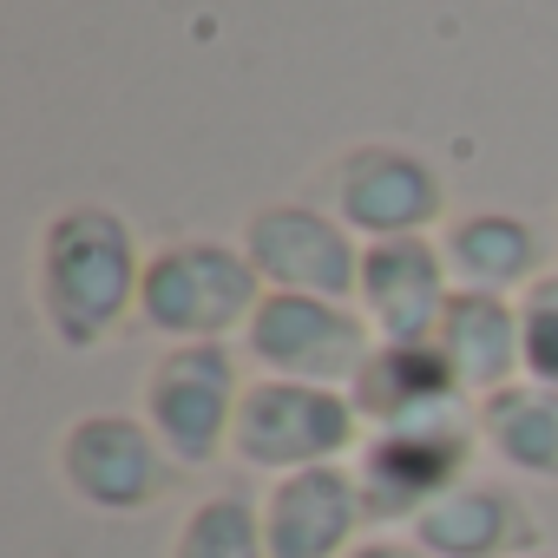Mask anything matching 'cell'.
Masks as SVG:
<instances>
[{"mask_svg":"<svg viewBox=\"0 0 558 558\" xmlns=\"http://www.w3.org/2000/svg\"><path fill=\"white\" fill-rule=\"evenodd\" d=\"M145 250L112 204H66L40 223L34 243V303L60 349L86 355L138 316Z\"/></svg>","mask_w":558,"mask_h":558,"instance_id":"1","label":"cell"},{"mask_svg":"<svg viewBox=\"0 0 558 558\" xmlns=\"http://www.w3.org/2000/svg\"><path fill=\"white\" fill-rule=\"evenodd\" d=\"M263 276L243 256V243L217 236H178L145 256V283H138V323L151 336L178 342H230L250 329L263 303Z\"/></svg>","mask_w":558,"mask_h":558,"instance_id":"2","label":"cell"},{"mask_svg":"<svg viewBox=\"0 0 558 558\" xmlns=\"http://www.w3.org/2000/svg\"><path fill=\"white\" fill-rule=\"evenodd\" d=\"M368 427L349 401V388H316V381H283L256 375L243 388L236 427H230V460L243 473H310V466H349L362 453Z\"/></svg>","mask_w":558,"mask_h":558,"instance_id":"3","label":"cell"},{"mask_svg":"<svg viewBox=\"0 0 558 558\" xmlns=\"http://www.w3.org/2000/svg\"><path fill=\"white\" fill-rule=\"evenodd\" d=\"M316 204L336 210L362 243L427 236L447 223V178L434 171L427 151L368 138L329 158V171L316 178Z\"/></svg>","mask_w":558,"mask_h":558,"instance_id":"4","label":"cell"},{"mask_svg":"<svg viewBox=\"0 0 558 558\" xmlns=\"http://www.w3.org/2000/svg\"><path fill=\"white\" fill-rule=\"evenodd\" d=\"M473 453H480L473 408L466 414H440V421L375 427L362 440V453L349 460L355 480H362L368 525H414L434 499H447L460 480H473Z\"/></svg>","mask_w":558,"mask_h":558,"instance_id":"5","label":"cell"},{"mask_svg":"<svg viewBox=\"0 0 558 558\" xmlns=\"http://www.w3.org/2000/svg\"><path fill=\"white\" fill-rule=\"evenodd\" d=\"M243 368L230 342H178L138 388V414L165 440L171 466H210L230 453V427L243 408Z\"/></svg>","mask_w":558,"mask_h":558,"instance_id":"6","label":"cell"},{"mask_svg":"<svg viewBox=\"0 0 558 558\" xmlns=\"http://www.w3.org/2000/svg\"><path fill=\"white\" fill-rule=\"evenodd\" d=\"M53 473L66 486L73 506L106 512V519H132L145 506L165 499L171 486V453L151 434L145 414H119V408H93L73 414L53 440Z\"/></svg>","mask_w":558,"mask_h":558,"instance_id":"7","label":"cell"},{"mask_svg":"<svg viewBox=\"0 0 558 558\" xmlns=\"http://www.w3.org/2000/svg\"><path fill=\"white\" fill-rule=\"evenodd\" d=\"M236 349L250 355V368L283 375V381H316V388H355L362 362L375 355V329L355 303H329V296H283L269 290L250 316V329L236 336Z\"/></svg>","mask_w":558,"mask_h":558,"instance_id":"8","label":"cell"},{"mask_svg":"<svg viewBox=\"0 0 558 558\" xmlns=\"http://www.w3.org/2000/svg\"><path fill=\"white\" fill-rule=\"evenodd\" d=\"M243 256L256 263L263 290L283 296H329V303H355L362 283V236L323 210L316 197H283L243 217Z\"/></svg>","mask_w":558,"mask_h":558,"instance_id":"9","label":"cell"},{"mask_svg":"<svg viewBox=\"0 0 558 558\" xmlns=\"http://www.w3.org/2000/svg\"><path fill=\"white\" fill-rule=\"evenodd\" d=\"M453 303V269L434 236H388L362 243L355 310L368 316L375 342H434Z\"/></svg>","mask_w":558,"mask_h":558,"instance_id":"10","label":"cell"},{"mask_svg":"<svg viewBox=\"0 0 558 558\" xmlns=\"http://www.w3.org/2000/svg\"><path fill=\"white\" fill-rule=\"evenodd\" d=\"M368 538V506L355 466L283 473L263 493V545L269 558H349Z\"/></svg>","mask_w":558,"mask_h":558,"instance_id":"11","label":"cell"},{"mask_svg":"<svg viewBox=\"0 0 558 558\" xmlns=\"http://www.w3.org/2000/svg\"><path fill=\"white\" fill-rule=\"evenodd\" d=\"M408 538L434 558H532L538 551V512L512 480H460L447 499H434Z\"/></svg>","mask_w":558,"mask_h":558,"instance_id":"12","label":"cell"},{"mask_svg":"<svg viewBox=\"0 0 558 558\" xmlns=\"http://www.w3.org/2000/svg\"><path fill=\"white\" fill-rule=\"evenodd\" d=\"M362 427H408V421H440V414H466L473 395L460 388V375L447 368V355L434 342H375V355L362 362L355 388H349Z\"/></svg>","mask_w":558,"mask_h":558,"instance_id":"13","label":"cell"},{"mask_svg":"<svg viewBox=\"0 0 558 558\" xmlns=\"http://www.w3.org/2000/svg\"><path fill=\"white\" fill-rule=\"evenodd\" d=\"M453 290H480V296H519L532 276H545V243L525 217L512 210H460L434 230Z\"/></svg>","mask_w":558,"mask_h":558,"instance_id":"14","label":"cell"},{"mask_svg":"<svg viewBox=\"0 0 558 558\" xmlns=\"http://www.w3.org/2000/svg\"><path fill=\"white\" fill-rule=\"evenodd\" d=\"M434 349L447 355V368L460 375V388L473 395V408L512 381H525L519 368V296H480V290H453Z\"/></svg>","mask_w":558,"mask_h":558,"instance_id":"15","label":"cell"},{"mask_svg":"<svg viewBox=\"0 0 558 558\" xmlns=\"http://www.w3.org/2000/svg\"><path fill=\"white\" fill-rule=\"evenodd\" d=\"M480 421V453L506 466L512 480H545L558 486V388L512 381L473 408Z\"/></svg>","mask_w":558,"mask_h":558,"instance_id":"16","label":"cell"},{"mask_svg":"<svg viewBox=\"0 0 558 558\" xmlns=\"http://www.w3.org/2000/svg\"><path fill=\"white\" fill-rule=\"evenodd\" d=\"M165 558H269L263 545V499L250 493H204L178 532H171V551Z\"/></svg>","mask_w":558,"mask_h":558,"instance_id":"17","label":"cell"},{"mask_svg":"<svg viewBox=\"0 0 558 558\" xmlns=\"http://www.w3.org/2000/svg\"><path fill=\"white\" fill-rule=\"evenodd\" d=\"M519 368L538 388H558V269L519 290Z\"/></svg>","mask_w":558,"mask_h":558,"instance_id":"18","label":"cell"},{"mask_svg":"<svg viewBox=\"0 0 558 558\" xmlns=\"http://www.w3.org/2000/svg\"><path fill=\"white\" fill-rule=\"evenodd\" d=\"M349 558H414V538H395V532H368Z\"/></svg>","mask_w":558,"mask_h":558,"instance_id":"19","label":"cell"},{"mask_svg":"<svg viewBox=\"0 0 558 558\" xmlns=\"http://www.w3.org/2000/svg\"><path fill=\"white\" fill-rule=\"evenodd\" d=\"M414 558H434V551H421V545H414Z\"/></svg>","mask_w":558,"mask_h":558,"instance_id":"20","label":"cell"},{"mask_svg":"<svg viewBox=\"0 0 558 558\" xmlns=\"http://www.w3.org/2000/svg\"><path fill=\"white\" fill-rule=\"evenodd\" d=\"M532 558H558V551H532Z\"/></svg>","mask_w":558,"mask_h":558,"instance_id":"21","label":"cell"}]
</instances>
